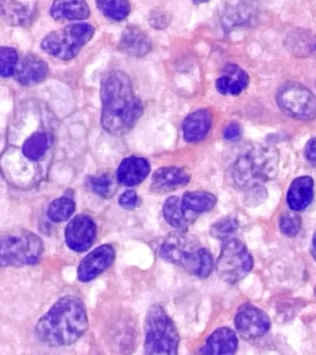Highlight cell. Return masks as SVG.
I'll list each match as a JSON object with an SVG mask.
<instances>
[{
	"instance_id": "cell-1",
	"label": "cell",
	"mask_w": 316,
	"mask_h": 355,
	"mask_svg": "<svg viewBox=\"0 0 316 355\" xmlns=\"http://www.w3.org/2000/svg\"><path fill=\"white\" fill-rule=\"evenodd\" d=\"M101 96L102 126L110 135L128 133L143 113L142 102L135 96L130 78L122 71L109 72L102 79Z\"/></svg>"
},
{
	"instance_id": "cell-2",
	"label": "cell",
	"mask_w": 316,
	"mask_h": 355,
	"mask_svg": "<svg viewBox=\"0 0 316 355\" xmlns=\"http://www.w3.org/2000/svg\"><path fill=\"white\" fill-rule=\"evenodd\" d=\"M87 310L78 297H63L38 321L35 333L48 346L70 345L88 329Z\"/></svg>"
},
{
	"instance_id": "cell-3",
	"label": "cell",
	"mask_w": 316,
	"mask_h": 355,
	"mask_svg": "<svg viewBox=\"0 0 316 355\" xmlns=\"http://www.w3.org/2000/svg\"><path fill=\"white\" fill-rule=\"evenodd\" d=\"M279 153L270 146H257L235 160L231 169L233 182L246 191L263 188L278 173Z\"/></svg>"
},
{
	"instance_id": "cell-4",
	"label": "cell",
	"mask_w": 316,
	"mask_h": 355,
	"mask_svg": "<svg viewBox=\"0 0 316 355\" xmlns=\"http://www.w3.org/2000/svg\"><path fill=\"white\" fill-rule=\"evenodd\" d=\"M160 257L168 262L181 266L190 274L205 279L212 273L213 255L185 232L171 233L160 249Z\"/></svg>"
},
{
	"instance_id": "cell-5",
	"label": "cell",
	"mask_w": 316,
	"mask_h": 355,
	"mask_svg": "<svg viewBox=\"0 0 316 355\" xmlns=\"http://www.w3.org/2000/svg\"><path fill=\"white\" fill-rule=\"evenodd\" d=\"M179 335L176 324L159 304L152 305L145 322V354H177Z\"/></svg>"
},
{
	"instance_id": "cell-6",
	"label": "cell",
	"mask_w": 316,
	"mask_h": 355,
	"mask_svg": "<svg viewBox=\"0 0 316 355\" xmlns=\"http://www.w3.org/2000/svg\"><path fill=\"white\" fill-rule=\"evenodd\" d=\"M44 252L40 236L29 230H10L2 234L0 263L2 266H23L40 263Z\"/></svg>"
},
{
	"instance_id": "cell-7",
	"label": "cell",
	"mask_w": 316,
	"mask_h": 355,
	"mask_svg": "<svg viewBox=\"0 0 316 355\" xmlns=\"http://www.w3.org/2000/svg\"><path fill=\"white\" fill-rule=\"evenodd\" d=\"M95 28L88 24H70L47 35L41 49L47 54L62 60L76 58L83 46L93 37Z\"/></svg>"
},
{
	"instance_id": "cell-8",
	"label": "cell",
	"mask_w": 316,
	"mask_h": 355,
	"mask_svg": "<svg viewBox=\"0 0 316 355\" xmlns=\"http://www.w3.org/2000/svg\"><path fill=\"white\" fill-rule=\"evenodd\" d=\"M253 268V258L245 244L237 238L224 241L216 271L224 282L234 284L240 282Z\"/></svg>"
},
{
	"instance_id": "cell-9",
	"label": "cell",
	"mask_w": 316,
	"mask_h": 355,
	"mask_svg": "<svg viewBox=\"0 0 316 355\" xmlns=\"http://www.w3.org/2000/svg\"><path fill=\"white\" fill-rule=\"evenodd\" d=\"M277 104L292 118L312 119L316 116V97L301 83L290 82L279 89Z\"/></svg>"
},
{
	"instance_id": "cell-10",
	"label": "cell",
	"mask_w": 316,
	"mask_h": 355,
	"mask_svg": "<svg viewBox=\"0 0 316 355\" xmlns=\"http://www.w3.org/2000/svg\"><path fill=\"white\" fill-rule=\"evenodd\" d=\"M234 323L238 334L247 340L263 337L271 327L268 315L252 304H244L238 308Z\"/></svg>"
},
{
	"instance_id": "cell-11",
	"label": "cell",
	"mask_w": 316,
	"mask_h": 355,
	"mask_svg": "<svg viewBox=\"0 0 316 355\" xmlns=\"http://www.w3.org/2000/svg\"><path fill=\"white\" fill-rule=\"evenodd\" d=\"M95 221L87 215H78L69 222L65 230V241L69 248L76 252L90 249L95 241Z\"/></svg>"
},
{
	"instance_id": "cell-12",
	"label": "cell",
	"mask_w": 316,
	"mask_h": 355,
	"mask_svg": "<svg viewBox=\"0 0 316 355\" xmlns=\"http://www.w3.org/2000/svg\"><path fill=\"white\" fill-rule=\"evenodd\" d=\"M115 258V249L104 244L90 252L80 263L77 276L81 282H88L110 268Z\"/></svg>"
},
{
	"instance_id": "cell-13",
	"label": "cell",
	"mask_w": 316,
	"mask_h": 355,
	"mask_svg": "<svg viewBox=\"0 0 316 355\" xmlns=\"http://www.w3.org/2000/svg\"><path fill=\"white\" fill-rule=\"evenodd\" d=\"M48 74V64L38 55L29 54L17 64L13 76L22 85H33L43 82Z\"/></svg>"
},
{
	"instance_id": "cell-14",
	"label": "cell",
	"mask_w": 316,
	"mask_h": 355,
	"mask_svg": "<svg viewBox=\"0 0 316 355\" xmlns=\"http://www.w3.org/2000/svg\"><path fill=\"white\" fill-rule=\"evenodd\" d=\"M190 175L185 169L167 166L155 171L152 176L151 189L154 193H167L188 184Z\"/></svg>"
},
{
	"instance_id": "cell-15",
	"label": "cell",
	"mask_w": 316,
	"mask_h": 355,
	"mask_svg": "<svg viewBox=\"0 0 316 355\" xmlns=\"http://www.w3.org/2000/svg\"><path fill=\"white\" fill-rule=\"evenodd\" d=\"M151 171V166L145 158L129 157L122 161L117 169V180L120 184L133 187L145 180Z\"/></svg>"
},
{
	"instance_id": "cell-16",
	"label": "cell",
	"mask_w": 316,
	"mask_h": 355,
	"mask_svg": "<svg viewBox=\"0 0 316 355\" xmlns=\"http://www.w3.org/2000/svg\"><path fill=\"white\" fill-rule=\"evenodd\" d=\"M315 197V183L309 176L294 180L287 193V204L291 210L301 212L312 204Z\"/></svg>"
},
{
	"instance_id": "cell-17",
	"label": "cell",
	"mask_w": 316,
	"mask_h": 355,
	"mask_svg": "<svg viewBox=\"0 0 316 355\" xmlns=\"http://www.w3.org/2000/svg\"><path fill=\"white\" fill-rule=\"evenodd\" d=\"M238 340L234 330L229 327L216 329L206 343L199 349L201 354H234L237 352Z\"/></svg>"
},
{
	"instance_id": "cell-18",
	"label": "cell",
	"mask_w": 316,
	"mask_h": 355,
	"mask_svg": "<svg viewBox=\"0 0 316 355\" xmlns=\"http://www.w3.org/2000/svg\"><path fill=\"white\" fill-rule=\"evenodd\" d=\"M249 75L235 65L226 66L216 82V89L223 96H238L248 87Z\"/></svg>"
},
{
	"instance_id": "cell-19",
	"label": "cell",
	"mask_w": 316,
	"mask_h": 355,
	"mask_svg": "<svg viewBox=\"0 0 316 355\" xmlns=\"http://www.w3.org/2000/svg\"><path fill=\"white\" fill-rule=\"evenodd\" d=\"M119 49L132 57L141 58L151 51V41L142 30L132 25L124 31Z\"/></svg>"
},
{
	"instance_id": "cell-20",
	"label": "cell",
	"mask_w": 316,
	"mask_h": 355,
	"mask_svg": "<svg viewBox=\"0 0 316 355\" xmlns=\"http://www.w3.org/2000/svg\"><path fill=\"white\" fill-rule=\"evenodd\" d=\"M212 122V113L208 110H199L191 113L183 122L185 140L190 143L201 141L209 132Z\"/></svg>"
},
{
	"instance_id": "cell-21",
	"label": "cell",
	"mask_w": 316,
	"mask_h": 355,
	"mask_svg": "<svg viewBox=\"0 0 316 355\" xmlns=\"http://www.w3.org/2000/svg\"><path fill=\"white\" fill-rule=\"evenodd\" d=\"M51 16L55 19H85L90 10L85 0H55L51 6Z\"/></svg>"
},
{
	"instance_id": "cell-22",
	"label": "cell",
	"mask_w": 316,
	"mask_h": 355,
	"mask_svg": "<svg viewBox=\"0 0 316 355\" xmlns=\"http://www.w3.org/2000/svg\"><path fill=\"white\" fill-rule=\"evenodd\" d=\"M187 211L183 207L182 199L177 196H172L166 200L163 205V216L169 225L177 230L185 232L188 229V216H185Z\"/></svg>"
},
{
	"instance_id": "cell-23",
	"label": "cell",
	"mask_w": 316,
	"mask_h": 355,
	"mask_svg": "<svg viewBox=\"0 0 316 355\" xmlns=\"http://www.w3.org/2000/svg\"><path fill=\"white\" fill-rule=\"evenodd\" d=\"M217 199L208 191H188L182 198L183 207L185 211L195 213L207 212L215 207Z\"/></svg>"
},
{
	"instance_id": "cell-24",
	"label": "cell",
	"mask_w": 316,
	"mask_h": 355,
	"mask_svg": "<svg viewBox=\"0 0 316 355\" xmlns=\"http://www.w3.org/2000/svg\"><path fill=\"white\" fill-rule=\"evenodd\" d=\"M1 12L6 21L13 25H26L31 22V11L15 0H1Z\"/></svg>"
},
{
	"instance_id": "cell-25",
	"label": "cell",
	"mask_w": 316,
	"mask_h": 355,
	"mask_svg": "<svg viewBox=\"0 0 316 355\" xmlns=\"http://www.w3.org/2000/svg\"><path fill=\"white\" fill-rule=\"evenodd\" d=\"M287 46L291 53L298 57L316 55V35L309 33L292 35L288 37Z\"/></svg>"
},
{
	"instance_id": "cell-26",
	"label": "cell",
	"mask_w": 316,
	"mask_h": 355,
	"mask_svg": "<svg viewBox=\"0 0 316 355\" xmlns=\"http://www.w3.org/2000/svg\"><path fill=\"white\" fill-rule=\"evenodd\" d=\"M99 10L113 21H122L129 15L131 6L128 0H96Z\"/></svg>"
},
{
	"instance_id": "cell-27",
	"label": "cell",
	"mask_w": 316,
	"mask_h": 355,
	"mask_svg": "<svg viewBox=\"0 0 316 355\" xmlns=\"http://www.w3.org/2000/svg\"><path fill=\"white\" fill-rule=\"evenodd\" d=\"M48 148L49 139L46 133L35 132L24 141L23 152L27 158L35 161L40 159Z\"/></svg>"
},
{
	"instance_id": "cell-28",
	"label": "cell",
	"mask_w": 316,
	"mask_h": 355,
	"mask_svg": "<svg viewBox=\"0 0 316 355\" xmlns=\"http://www.w3.org/2000/svg\"><path fill=\"white\" fill-rule=\"evenodd\" d=\"M76 210V202L70 197L63 196L54 200L49 207L48 216L51 220L59 223L67 220Z\"/></svg>"
},
{
	"instance_id": "cell-29",
	"label": "cell",
	"mask_w": 316,
	"mask_h": 355,
	"mask_svg": "<svg viewBox=\"0 0 316 355\" xmlns=\"http://www.w3.org/2000/svg\"><path fill=\"white\" fill-rule=\"evenodd\" d=\"M238 227L237 219L226 218L213 225L212 227H210V234L213 236V238L224 243V241L234 238L233 236L237 232Z\"/></svg>"
},
{
	"instance_id": "cell-30",
	"label": "cell",
	"mask_w": 316,
	"mask_h": 355,
	"mask_svg": "<svg viewBox=\"0 0 316 355\" xmlns=\"http://www.w3.org/2000/svg\"><path fill=\"white\" fill-rule=\"evenodd\" d=\"M90 186L94 193L103 198H109L115 191L113 178L108 174L90 177Z\"/></svg>"
},
{
	"instance_id": "cell-31",
	"label": "cell",
	"mask_w": 316,
	"mask_h": 355,
	"mask_svg": "<svg viewBox=\"0 0 316 355\" xmlns=\"http://www.w3.org/2000/svg\"><path fill=\"white\" fill-rule=\"evenodd\" d=\"M0 61H1V76L3 78L13 76L18 64L17 52L10 47H1L0 49Z\"/></svg>"
},
{
	"instance_id": "cell-32",
	"label": "cell",
	"mask_w": 316,
	"mask_h": 355,
	"mask_svg": "<svg viewBox=\"0 0 316 355\" xmlns=\"http://www.w3.org/2000/svg\"><path fill=\"white\" fill-rule=\"evenodd\" d=\"M280 230L288 237H296L301 230V216L294 213H285L280 216Z\"/></svg>"
},
{
	"instance_id": "cell-33",
	"label": "cell",
	"mask_w": 316,
	"mask_h": 355,
	"mask_svg": "<svg viewBox=\"0 0 316 355\" xmlns=\"http://www.w3.org/2000/svg\"><path fill=\"white\" fill-rule=\"evenodd\" d=\"M152 26L156 29H165L170 24V17L163 10H154L149 18Z\"/></svg>"
},
{
	"instance_id": "cell-34",
	"label": "cell",
	"mask_w": 316,
	"mask_h": 355,
	"mask_svg": "<svg viewBox=\"0 0 316 355\" xmlns=\"http://www.w3.org/2000/svg\"><path fill=\"white\" fill-rule=\"evenodd\" d=\"M138 196L134 191H127L122 194L119 199V204L126 209H134L138 204Z\"/></svg>"
},
{
	"instance_id": "cell-35",
	"label": "cell",
	"mask_w": 316,
	"mask_h": 355,
	"mask_svg": "<svg viewBox=\"0 0 316 355\" xmlns=\"http://www.w3.org/2000/svg\"><path fill=\"white\" fill-rule=\"evenodd\" d=\"M242 135V130L240 125L237 122H232L224 130V138L228 141H235L240 140Z\"/></svg>"
},
{
	"instance_id": "cell-36",
	"label": "cell",
	"mask_w": 316,
	"mask_h": 355,
	"mask_svg": "<svg viewBox=\"0 0 316 355\" xmlns=\"http://www.w3.org/2000/svg\"><path fill=\"white\" fill-rule=\"evenodd\" d=\"M305 157L308 162L316 166V138L312 139L305 147Z\"/></svg>"
},
{
	"instance_id": "cell-37",
	"label": "cell",
	"mask_w": 316,
	"mask_h": 355,
	"mask_svg": "<svg viewBox=\"0 0 316 355\" xmlns=\"http://www.w3.org/2000/svg\"><path fill=\"white\" fill-rule=\"evenodd\" d=\"M312 254L315 259L316 260V232L315 235H313V241H312Z\"/></svg>"
},
{
	"instance_id": "cell-38",
	"label": "cell",
	"mask_w": 316,
	"mask_h": 355,
	"mask_svg": "<svg viewBox=\"0 0 316 355\" xmlns=\"http://www.w3.org/2000/svg\"><path fill=\"white\" fill-rule=\"evenodd\" d=\"M194 4L199 5L201 4V3H205L209 1V0H192Z\"/></svg>"
},
{
	"instance_id": "cell-39",
	"label": "cell",
	"mask_w": 316,
	"mask_h": 355,
	"mask_svg": "<svg viewBox=\"0 0 316 355\" xmlns=\"http://www.w3.org/2000/svg\"><path fill=\"white\" fill-rule=\"evenodd\" d=\"M315 296H316V286H315Z\"/></svg>"
}]
</instances>
